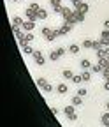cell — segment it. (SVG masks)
I'll use <instances>...</instances> for the list:
<instances>
[{"instance_id":"cb8c5ba5","label":"cell","mask_w":109,"mask_h":127,"mask_svg":"<svg viewBox=\"0 0 109 127\" xmlns=\"http://www.w3.org/2000/svg\"><path fill=\"white\" fill-rule=\"evenodd\" d=\"M102 42H100V39L99 41H93V48H91V50H95V51H99V50H102Z\"/></svg>"},{"instance_id":"2e32d148","label":"cell","mask_w":109,"mask_h":127,"mask_svg":"<svg viewBox=\"0 0 109 127\" xmlns=\"http://www.w3.org/2000/svg\"><path fill=\"white\" fill-rule=\"evenodd\" d=\"M74 18H76L77 23H83V21H85V14L79 12V11H74Z\"/></svg>"},{"instance_id":"4fadbf2b","label":"cell","mask_w":109,"mask_h":127,"mask_svg":"<svg viewBox=\"0 0 109 127\" xmlns=\"http://www.w3.org/2000/svg\"><path fill=\"white\" fill-rule=\"evenodd\" d=\"M64 113H65L67 117L74 115V113H76V106H74V104H70V106H65V108H64Z\"/></svg>"},{"instance_id":"5b68a950","label":"cell","mask_w":109,"mask_h":127,"mask_svg":"<svg viewBox=\"0 0 109 127\" xmlns=\"http://www.w3.org/2000/svg\"><path fill=\"white\" fill-rule=\"evenodd\" d=\"M37 12L39 11H34V9H30V7H26V11H25V16H26V20H32V21H37L39 18H37Z\"/></svg>"},{"instance_id":"e0dca14e","label":"cell","mask_w":109,"mask_h":127,"mask_svg":"<svg viewBox=\"0 0 109 127\" xmlns=\"http://www.w3.org/2000/svg\"><path fill=\"white\" fill-rule=\"evenodd\" d=\"M67 50H69V53H72V55H77V53H79V50H81V48L77 46V44H70V46L67 48Z\"/></svg>"},{"instance_id":"9a60e30c","label":"cell","mask_w":109,"mask_h":127,"mask_svg":"<svg viewBox=\"0 0 109 127\" xmlns=\"http://www.w3.org/2000/svg\"><path fill=\"white\" fill-rule=\"evenodd\" d=\"M81 67H83L85 71H91V62H90L88 58H83V60H81Z\"/></svg>"},{"instance_id":"484cf974","label":"cell","mask_w":109,"mask_h":127,"mask_svg":"<svg viewBox=\"0 0 109 127\" xmlns=\"http://www.w3.org/2000/svg\"><path fill=\"white\" fill-rule=\"evenodd\" d=\"M34 37H35V35L32 34V32H26V34H25V37H23V39H25V41H26V42L30 44V42H32V41H34Z\"/></svg>"},{"instance_id":"603a6c76","label":"cell","mask_w":109,"mask_h":127,"mask_svg":"<svg viewBox=\"0 0 109 127\" xmlns=\"http://www.w3.org/2000/svg\"><path fill=\"white\" fill-rule=\"evenodd\" d=\"M37 18L39 20H46V18H48V12H46V9H39V12H37Z\"/></svg>"},{"instance_id":"52a82bcc","label":"cell","mask_w":109,"mask_h":127,"mask_svg":"<svg viewBox=\"0 0 109 127\" xmlns=\"http://www.w3.org/2000/svg\"><path fill=\"white\" fill-rule=\"evenodd\" d=\"M100 42H102V46L104 48H107L109 46V30H102V34H100Z\"/></svg>"},{"instance_id":"44dd1931","label":"cell","mask_w":109,"mask_h":127,"mask_svg":"<svg viewBox=\"0 0 109 127\" xmlns=\"http://www.w3.org/2000/svg\"><path fill=\"white\" fill-rule=\"evenodd\" d=\"M21 50H23V53H25V55H34V48L30 46V44H25Z\"/></svg>"},{"instance_id":"8fae6325","label":"cell","mask_w":109,"mask_h":127,"mask_svg":"<svg viewBox=\"0 0 109 127\" xmlns=\"http://www.w3.org/2000/svg\"><path fill=\"white\" fill-rule=\"evenodd\" d=\"M49 5L55 9V12H58L60 14V11H62V7H64V5H62V0H49Z\"/></svg>"},{"instance_id":"ba28073f","label":"cell","mask_w":109,"mask_h":127,"mask_svg":"<svg viewBox=\"0 0 109 127\" xmlns=\"http://www.w3.org/2000/svg\"><path fill=\"white\" fill-rule=\"evenodd\" d=\"M35 23H37V21H32V20H26V21L23 23V27H21V28H23L25 32H32V30L35 28Z\"/></svg>"},{"instance_id":"8d00e7d4","label":"cell","mask_w":109,"mask_h":127,"mask_svg":"<svg viewBox=\"0 0 109 127\" xmlns=\"http://www.w3.org/2000/svg\"><path fill=\"white\" fill-rule=\"evenodd\" d=\"M102 76H104V81H109V72L107 74H102Z\"/></svg>"},{"instance_id":"277c9868","label":"cell","mask_w":109,"mask_h":127,"mask_svg":"<svg viewBox=\"0 0 109 127\" xmlns=\"http://www.w3.org/2000/svg\"><path fill=\"white\" fill-rule=\"evenodd\" d=\"M32 57H34V62H35V64H37V65H44V64H46V58H44V57H42V53H41V51H39V50H35V51H34V55H32Z\"/></svg>"},{"instance_id":"ffe728a7","label":"cell","mask_w":109,"mask_h":127,"mask_svg":"<svg viewBox=\"0 0 109 127\" xmlns=\"http://www.w3.org/2000/svg\"><path fill=\"white\" fill-rule=\"evenodd\" d=\"M49 60H51V62L60 60V55H58V51H56V50H51V51H49Z\"/></svg>"},{"instance_id":"d6a6232c","label":"cell","mask_w":109,"mask_h":127,"mask_svg":"<svg viewBox=\"0 0 109 127\" xmlns=\"http://www.w3.org/2000/svg\"><path fill=\"white\" fill-rule=\"evenodd\" d=\"M67 118H69V120H70V122H76V120H77V115H76V113H74V115H70V117H67Z\"/></svg>"},{"instance_id":"7a4b0ae2","label":"cell","mask_w":109,"mask_h":127,"mask_svg":"<svg viewBox=\"0 0 109 127\" xmlns=\"http://www.w3.org/2000/svg\"><path fill=\"white\" fill-rule=\"evenodd\" d=\"M37 87L39 88H42V92H53V87H51V83H48L46 81V78H37Z\"/></svg>"},{"instance_id":"4dcf8cb0","label":"cell","mask_w":109,"mask_h":127,"mask_svg":"<svg viewBox=\"0 0 109 127\" xmlns=\"http://www.w3.org/2000/svg\"><path fill=\"white\" fill-rule=\"evenodd\" d=\"M28 7H30V9H34V11H39V9H41V5H39L37 2H32V4L28 5Z\"/></svg>"},{"instance_id":"3957f363","label":"cell","mask_w":109,"mask_h":127,"mask_svg":"<svg viewBox=\"0 0 109 127\" xmlns=\"http://www.w3.org/2000/svg\"><path fill=\"white\" fill-rule=\"evenodd\" d=\"M41 32H42V35H44V39H46V41H49V42L56 39V34H55V28H48V27H44V28H42Z\"/></svg>"},{"instance_id":"4316f807","label":"cell","mask_w":109,"mask_h":127,"mask_svg":"<svg viewBox=\"0 0 109 127\" xmlns=\"http://www.w3.org/2000/svg\"><path fill=\"white\" fill-rule=\"evenodd\" d=\"M72 83H76V85H79L81 81H83V78H81V74H74V78L70 79Z\"/></svg>"},{"instance_id":"74e56055","label":"cell","mask_w":109,"mask_h":127,"mask_svg":"<svg viewBox=\"0 0 109 127\" xmlns=\"http://www.w3.org/2000/svg\"><path fill=\"white\" fill-rule=\"evenodd\" d=\"M106 109H107V111H109V101H107V102H106Z\"/></svg>"},{"instance_id":"ac0fdd59","label":"cell","mask_w":109,"mask_h":127,"mask_svg":"<svg viewBox=\"0 0 109 127\" xmlns=\"http://www.w3.org/2000/svg\"><path fill=\"white\" fill-rule=\"evenodd\" d=\"M62 76H64V79H72V78H74V72H72L70 69H64Z\"/></svg>"},{"instance_id":"7c38bea8","label":"cell","mask_w":109,"mask_h":127,"mask_svg":"<svg viewBox=\"0 0 109 127\" xmlns=\"http://www.w3.org/2000/svg\"><path fill=\"white\" fill-rule=\"evenodd\" d=\"M23 23H25V20H21V16H14L12 21H11L12 27H23Z\"/></svg>"},{"instance_id":"e575fe53","label":"cell","mask_w":109,"mask_h":127,"mask_svg":"<svg viewBox=\"0 0 109 127\" xmlns=\"http://www.w3.org/2000/svg\"><path fill=\"white\" fill-rule=\"evenodd\" d=\"M104 28H106V30H109V20H106V21H104Z\"/></svg>"},{"instance_id":"9c48e42d","label":"cell","mask_w":109,"mask_h":127,"mask_svg":"<svg viewBox=\"0 0 109 127\" xmlns=\"http://www.w3.org/2000/svg\"><path fill=\"white\" fill-rule=\"evenodd\" d=\"M99 65L102 67V74H107L109 72V60L107 58H100L99 60Z\"/></svg>"},{"instance_id":"5bb4252c","label":"cell","mask_w":109,"mask_h":127,"mask_svg":"<svg viewBox=\"0 0 109 127\" xmlns=\"http://www.w3.org/2000/svg\"><path fill=\"white\" fill-rule=\"evenodd\" d=\"M56 92H58V94H62V95H65V94L69 92V88H67V85H65V83H60V85L56 87Z\"/></svg>"},{"instance_id":"83f0119b","label":"cell","mask_w":109,"mask_h":127,"mask_svg":"<svg viewBox=\"0 0 109 127\" xmlns=\"http://www.w3.org/2000/svg\"><path fill=\"white\" fill-rule=\"evenodd\" d=\"M72 104L74 106H81V95H74V97H72Z\"/></svg>"},{"instance_id":"f546056e","label":"cell","mask_w":109,"mask_h":127,"mask_svg":"<svg viewBox=\"0 0 109 127\" xmlns=\"http://www.w3.org/2000/svg\"><path fill=\"white\" fill-rule=\"evenodd\" d=\"M56 51H58V55H60V58H62V57H64L69 50H65V48H56Z\"/></svg>"},{"instance_id":"f35d334b","label":"cell","mask_w":109,"mask_h":127,"mask_svg":"<svg viewBox=\"0 0 109 127\" xmlns=\"http://www.w3.org/2000/svg\"><path fill=\"white\" fill-rule=\"evenodd\" d=\"M16 2H23V0H16Z\"/></svg>"},{"instance_id":"6da1fadb","label":"cell","mask_w":109,"mask_h":127,"mask_svg":"<svg viewBox=\"0 0 109 127\" xmlns=\"http://www.w3.org/2000/svg\"><path fill=\"white\" fill-rule=\"evenodd\" d=\"M72 7H74V11H79L83 14H86L90 11V5L86 2H81V0H72Z\"/></svg>"},{"instance_id":"8992f818","label":"cell","mask_w":109,"mask_h":127,"mask_svg":"<svg viewBox=\"0 0 109 127\" xmlns=\"http://www.w3.org/2000/svg\"><path fill=\"white\" fill-rule=\"evenodd\" d=\"M60 14H62V18H64V21H65V20H69L70 16L74 14V11H72L70 7H65V5H64V7H62V11H60Z\"/></svg>"},{"instance_id":"f1b7e54d","label":"cell","mask_w":109,"mask_h":127,"mask_svg":"<svg viewBox=\"0 0 109 127\" xmlns=\"http://www.w3.org/2000/svg\"><path fill=\"white\" fill-rule=\"evenodd\" d=\"M91 72H102V67L99 65V64H93V65H91Z\"/></svg>"},{"instance_id":"1f68e13d","label":"cell","mask_w":109,"mask_h":127,"mask_svg":"<svg viewBox=\"0 0 109 127\" xmlns=\"http://www.w3.org/2000/svg\"><path fill=\"white\" fill-rule=\"evenodd\" d=\"M86 94H88V90H86V88H79V90H77V95H81V97H85Z\"/></svg>"},{"instance_id":"836d02e7","label":"cell","mask_w":109,"mask_h":127,"mask_svg":"<svg viewBox=\"0 0 109 127\" xmlns=\"http://www.w3.org/2000/svg\"><path fill=\"white\" fill-rule=\"evenodd\" d=\"M104 90L109 92V81H104Z\"/></svg>"},{"instance_id":"d4e9b609","label":"cell","mask_w":109,"mask_h":127,"mask_svg":"<svg viewBox=\"0 0 109 127\" xmlns=\"http://www.w3.org/2000/svg\"><path fill=\"white\" fill-rule=\"evenodd\" d=\"M81 78H83V81H90V79H91V71H85L81 74Z\"/></svg>"},{"instance_id":"30bf717a","label":"cell","mask_w":109,"mask_h":127,"mask_svg":"<svg viewBox=\"0 0 109 127\" xmlns=\"http://www.w3.org/2000/svg\"><path fill=\"white\" fill-rule=\"evenodd\" d=\"M72 27H74V25H70V23H65V21H64V25L60 27V35H67L69 32L72 30Z\"/></svg>"},{"instance_id":"d6986e66","label":"cell","mask_w":109,"mask_h":127,"mask_svg":"<svg viewBox=\"0 0 109 127\" xmlns=\"http://www.w3.org/2000/svg\"><path fill=\"white\" fill-rule=\"evenodd\" d=\"M100 122H102V125H104V127H109V111H107V113H104V115L100 117Z\"/></svg>"},{"instance_id":"7402d4cb","label":"cell","mask_w":109,"mask_h":127,"mask_svg":"<svg viewBox=\"0 0 109 127\" xmlns=\"http://www.w3.org/2000/svg\"><path fill=\"white\" fill-rule=\"evenodd\" d=\"M81 46L85 48V50H91V48H93V41H90V39H85Z\"/></svg>"},{"instance_id":"d590c367","label":"cell","mask_w":109,"mask_h":127,"mask_svg":"<svg viewBox=\"0 0 109 127\" xmlns=\"http://www.w3.org/2000/svg\"><path fill=\"white\" fill-rule=\"evenodd\" d=\"M51 111H53V115H58V113H60L58 108H51Z\"/></svg>"}]
</instances>
